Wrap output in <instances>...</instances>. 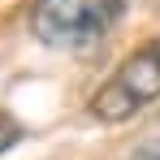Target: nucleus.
I'll list each match as a JSON object with an SVG mask.
<instances>
[{
  "instance_id": "obj_1",
  "label": "nucleus",
  "mask_w": 160,
  "mask_h": 160,
  "mask_svg": "<svg viewBox=\"0 0 160 160\" xmlns=\"http://www.w3.org/2000/svg\"><path fill=\"white\" fill-rule=\"evenodd\" d=\"M121 9H126V0H35L30 35L56 52L91 48L117 26Z\"/></svg>"
},
{
  "instance_id": "obj_2",
  "label": "nucleus",
  "mask_w": 160,
  "mask_h": 160,
  "mask_svg": "<svg viewBox=\"0 0 160 160\" xmlns=\"http://www.w3.org/2000/svg\"><path fill=\"white\" fill-rule=\"evenodd\" d=\"M152 100H160V39L138 43L108 74V82L91 95V117L104 126H117V121L138 117Z\"/></svg>"
},
{
  "instance_id": "obj_3",
  "label": "nucleus",
  "mask_w": 160,
  "mask_h": 160,
  "mask_svg": "<svg viewBox=\"0 0 160 160\" xmlns=\"http://www.w3.org/2000/svg\"><path fill=\"white\" fill-rule=\"evenodd\" d=\"M18 138H22V126H18L9 112H0V156H4V152H9Z\"/></svg>"
},
{
  "instance_id": "obj_4",
  "label": "nucleus",
  "mask_w": 160,
  "mask_h": 160,
  "mask_svg": "<svg viewBox=\"0 0 160 160\" xmlns=\"http://www.w3.org/2000/svg\"><path fill=\"white\" fill-rule=\"evenodd\" d=\"M130 160H160V143H156V147H143V152H134Z\"/></svg>"
}]
</instances>
